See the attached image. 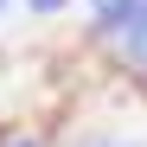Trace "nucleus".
<instances>
[{
  "label": "nucleus",
  "mask_w": 147,
  "mask_h": 147,
  "mask_svg": "<svg viewBox=\"0 0 147 147\" xmlns=\"http://www.w3.org/2000/svg\"><path fill=\"white\" fill-rule=\"evenodd\" d=\"M134 7H141V0H96V32H102V38H121L128 19H134Z\"/></svg>",
  "instance_id": "nucleus-2"
},
{
  "label": "nucleus",
  "mask_w": 147,
  "mask_h": 147,
  "mask_svg": "<svg viewBox=\"0 0 147 147\" xmlns=\"http://www.w3.org/2000/svg\"><path fill=\"white\" fill-rule=\"evenodd\" d=\"M0 7H7V0H0Z\"/></svg>",
  "instance_id": "nucleus-5"
},
{
  "label": "nucleus",
  "mask_w": 147,
  "mask_h": 147,
  "mask_svg": "<svg viewBox=\"0 0 147 147\" xmlns=\"http://www.w3.org/2000/svg\"><path fill=\"white\" fill-rule=\"evenodd\" d=\"M102 147H109V141H102Z\"/></svg>",
  "instance_id": "nucleus-6"
},
{
  "label": "nucleus",
  "mask_w": 147,
  "mask_h": 147,
  "mask_svg": "<svg viewBox=\"0 0 147 147\" xmlns=\"http://www.w3.org/2000/svg\"><path fill=\"white\" fill-rule=\"evenodd\" d=\"M115 45H121V58H128L134 70H147V0L134 7V19H128V32H121Z\"/></svg>",
  "instance_id": "nucleus-1"
},
{
  "label": "nucleus",
  "mask_w": 147,
  "mask_h": 147,
  "mask_svg": "<svg viewBox=\"0 0 147 147\" xmlns=\"http://www.w3.org/2000/svg\"><path fill=\"white\" fill-rule=\"evenodd\" d=\"M0 147H45V141H32V134H0Z\"/></svg>",
  "instance_id": "nucleus-4"
},
{
  "label": "nucleus",
  "mask_w": 147,
  "mask_h": 147,
  "mask_svg": "<svg viewBox=\"0 0 147 147\" xmlns=\"http://www.w3.org/2000/svg\"><path fill=\"white\" fill-rule=\"evenodd\" d=\"M26 7H32V13H64L70 0H26Z\"/></svg>",
  "instance_id": "nucleus-3"
}]
</instances>
